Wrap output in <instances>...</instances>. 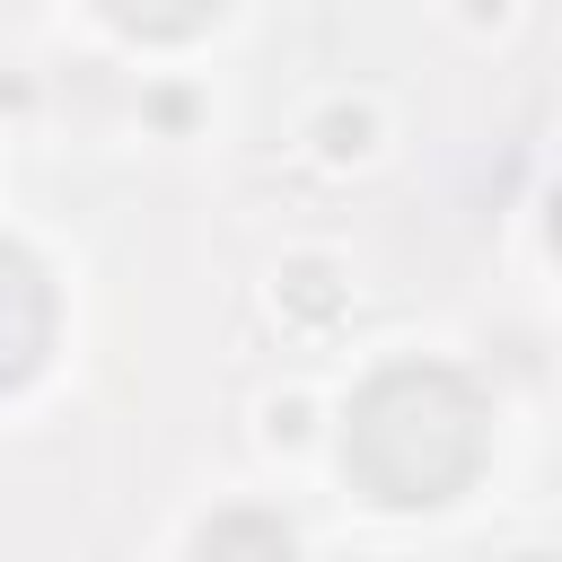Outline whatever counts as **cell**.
Instances as JSON below:
<instances>
[{
  "label": "cell",
  "instance_id": "obj_1",
  "mask_svg": "<svg viewBox=\"0 0 562 562\" xmlns=\"http://www.w3.org/2000/svg\"><path fill=\"white\" fill-rule=\"evenodd\" d=\"M342 457L351 474L395 501V509H422V501H448L474 465H483V404L457 369H386L369 378V395L351 404V430H342Z\"/></svg>",
  "mask_w": 562,
  "mask_h": 562
},
{
  "label": "cell",
  "instance_id": "obj_2",
  "mask_svg": "<svg viewBox=\"0 0 562 562\" xmlns=\"http://www.w3.org/2000/svg\"><path fill=\"white\" fill-rule=\"evenodd\" d=\"M44 342H53V290L18 246H0V386H18L44 360Z\"/></svg>",
  "mask_w": 562,
  "mask_h": 562
},
{
  "label": "cell",
  "instance_id": "obj_3",
  "mask_svg": "<svg viewBox=\"0 0 562 562\" xmlns=\"http://www.w3.org/2000/svg\"><path fill=\"white\" fill-rule=\"evenodd\" d=\"M193 553H202V562H290V527H272V518H255V509H228V518L202 527Z\"/></svg>",
  "mask_w": 562,
  "mask_h": 562
},
{
  "label": "cell",
  "instance_id": "obj_4",
  "mask_svg": "<svg viewBox=\"0 0 562 562\" xmlns=\"http://www.w3.org/2000/svg\"><path fill=\"white\" fill-rule=\"evenodd\" d=\"M211 9H220V0H105V18L132 26V35H193Z\"/></svg>",
  "mask_w": 562,
  "mask_h": 562
}]
</instances>
